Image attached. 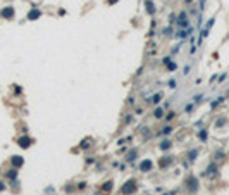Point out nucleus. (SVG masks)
<instances>
[{
  "label": "nucleus",
  "mask_w": 229,
  "mask_h": 195,
  "mask_svg": "<svg viewBox=\"0 0 229 195\" xmlns=\"http://www.w3.org/2000/svg\"><path fill=\"white\" fill-rule=\"evenodd\" d=\"M207 131L205 129H200V133H198V138H200V142H207Z\"/></svg>",
  "instance_id": "11"
},
{
  "label": "nucleus",
  "mask_w": 229,
  "mask_h": 195,
  "mask_svg": "<svg viewBox=\"0 0 229 195\" xmlns=\"http://www.w3.org/2000/svg\"><path fill=\"white\" fill-rule=\"evenodd\" d=\"M172 131V128H171V126H167V128H164L162 129V131H160V133H162V135H169V133H171Z\"/></svg>",
  "instance_id": "23"
},
{
  "label": "nucleus",
  "mask_w": 229,
  "mask_h": 195,
  "mask_svg": "<svg viewBox=\"0 0 229 195\" xmlns=\"http://www.w3.org/2000/svg\"><path fill=\"white\" fill-rule=\"evenodd\" d=\"M152 166H153V164H152V161H150V159H145V161H141V162H140V171L146 173V171H150V169H152Z\"/></svg>",
  "instance_id": "2"
},
{
  "label": "nucleus",
  "mask_w": 229,
  "mask_h": 195,
  "mask_svg": "<svg viewBox=\"0 0 229 195\" xmlns=\"http://www.w3.org/2000/svg\"><path fill=\"white\" fill-rule=\"evenodd\" d=\"M112 187H114V181H107L104 185V192H110V190H112Z\"/></svg>",
  "instance_id": "13"
},
{
  "label": "nucleus",
  "mask_w": 229,
  "mask_h": 195,
  "mask_svg": "<svg viewBox=\"0 0 229 195\" xmlns=\"http://www.w3.org/2000/svg\"><path fill=\"white\" fill-rule=\"evenodd\" d=\"M7 176H9V178H16V176H17V171L16 169H10V171H9V173H7Z\"/></svg>",
  "instance_id": "21"
},
{
  "label": "nucleus",
  "mask_w": 229,
  "mask_h": 195,
  "mask_svg": "<svg viewBox=\"0 0 229 195\" xmlns=\"http://www.w3.org/2000/svg\"><path fill=\"white\" fill-rule=\"evenodd\" d=\"M0 14H2L5 19H10V17H14V9L12 7H5V9H2Z\"/></svg>",
  "instance_id": "4"
},
{
  "label": "nucleus",
  "mask_w": 229,
  "mask_h": 195,
  "mask_svg": "<svg viewBox=\"0 0 229 195\" xmlns=\"http://www.w3.org/2000/svg\"><path fill=\"white\" fill-rule=\"evenodd\" d=\"M196 155H198V150H191V152H190V161H195Z\"/></svg>",
  "instance_id": "20"
},
{
  "label": "nucleus",
  "mask_w": 229,
  "mask_h": 195,
  "mask_svg": "<svg viewBox=\"0 0 229 195\" xmlns=\"http://www.w3.org/2000/svg\"><path fill=\"white\" fill-rule=\"evenodd\" d=\"M202 97H203V95H196V97H195V102H200Z\"/></svg>",
  "instance_id": "32"
},
{
  "label": "nucleus",
  "mask_w": 229,
  "mask_h": 195,
  "mask_svg": "<svg viewBox=\"0 0 229 195\" xmlns=\"http://www.w3.org/2000/svg\"><path fill=\"white\" fill-rule=\"evenodd\" d=\"M169 147H171V142H169V140H165V142H162V143H160V149H162V150H167Z\"/></svg>",
  "instance_id": "18"
},
{
  "label": "nucleus",
  "mask_w": 229,
  "mask_h": 195,
  "mask_svg": "<svg viewBox=\"0 0 229 195\" xmlns=\"http://www.w3.org/2000/svg\"><path fill=\"white\" fill-rule=\"evenodd\" d=\"M169 62H171V57H165V59H164V64H165V66H167Z\"/></svg>",
  "instance_id": "30"
},
{
  "label": "nucleus",
  "mask_w": 229,
  "mask_h": 195,
  "mask_svg": "<svg viewBox=\"0 0 229 195\" xmlns=\"http://www.w3.org/2000/svg\"><path fill=\"white\" fill-rule=\"evenodd\" d=\"M108 2H110V4H116V2H117V0H108Z\"/></svg>",
  "instance_id": "34"
},
{
  "label": "nucleus",
  "mask_w": 229,
  "mask_h": 195,
  "mask_svg": "<svg viewBox=\"0 0 229 195\" xmlns=\"http://www.w3.org/2000/svg\"><path fill=\"white\" fill-rule=\"evenodd\" d=\"M184 2H186V4H191V2H193V0H184Z\"/></svg>",
  "instance_id": "33"
},
{
  "label": "nucleus",
  "mask_w": 229,
  "mask_h": 195,
  "mask_svg": "<svg viewBox=\"0 0 229 195\" xmlns=\"http://www.w3.org/2000/svg\"><path fill=\"white\" fill-rule=\"evenodd\" d=\"M146 10H148L150 14H155V5L152 4L150 0H146Z\"/></svg>",
  "instance_id": "10"
},
{
  "label": "nucleus",
  "mask_w": 229,
  "mask_h": 195,
  "mask_svg": "<svg viewBox=\"0 0 229 195\" xmlns=\"http://www.w3.org/2000/svg\"><path fill=\"white\" fill-rule=\"evenodd\" d=\"M169 86H171V88H176V81H174V79H171V81H169Z\"/></svg>",
  "instance_id": "28"
},
{
  "label": "nucleus",
  "mask_w": 229,
  "mask_h": 195,
  "mask_svg": "<svg viewBox=\"0 0 229 195\" xmlns=\"http://www.w3.org/2000/svg\"><path fill=\"white\" fill-rule=\"evenodd\" d=\"M214 23H215V17H212V19L207 23V26H205V31H210V28L214 26Z\"/></svg>",
  "instance_id": "15"
},
{
  "label": "nucleus",
  "mask_w": 229,
  "mask_h": 195,
  "mask_svg": "<svg viewBox=\"0 0 229 195\" xmlns=\"http://www.w3.org/2000/svg\"><path fill=\"white\" fill-rule=\"evenodd\" d=\"M134 157H138V152L136 150H131L129 155H128V161H134Z\"/></svg>",
  "instance_id": "17"
},
{
  "label": "nucleus",
  "mask_w": 229,
  "mask_h": 195,
  "mask_svg": "<svg viewBox=\"0 0 229 195\" xmlns=\"http://www.w3.org/2000/svg\"><path fill=\"white\" fill-rule=\"evenodd\" d=\"M215 173H217V166H215V164H210L208 169L205 171V174H215Z\"/></svg>",
  "instance_id": "9"
},
{
  "label": "nucleus",
  "mask_w": 229,
  "mask_h": 195,
  "mask_svg": "<svg viewBox=\"0 0 229 195\" xmlns=\"http://www.w3.org/2000/svg\"><path fill=\"white\" fill-rule=\"evenodd\" d=\"M176 36H179V38H186V36H188V33L184 31V29H179V31H176Z\"/></svg>",
  "instance_id": "16"
},
{
  "label": "nucleus",
  "mask_w": 229,
  "mask_h": 195,
  "mask_svg": "<svg viewBox=\"0 0 229 195\" xmlns=\"http://www.w3.org/2000/svg\"><path fill=\"white\" fill-rule=\"evenodd\" d=\"M171 162H172V157H165V159H160V167H162V169H164V167H167V166H169V164H171Z\"/></svg>",
  "instance_id": "8"
},
{
  "label": "nucleus",
  "mask_w": 229,
  "mask_h": 195,
  "mask_svg": "<svg viewBox=\"0 0 229 195\" xmlns=\"http://www.w3.org/2000/svg\"><path fill=\"white\" fill-rule=\"evenodd\" d=\"M24 164V161H22V157H12V167H16V169H19V167Z\"/></svg>",
  "instance_id": "6"
},
{
  "label": "nucleus",
  "mask_w": 229,
  "mask_h": 195,
  "mask_svg": "<svg viewBox=\"0 0 229 195\" xmlns=\"http://www.w3.org/2000/svg\"><path fill=\"white\" fill-rule=\"evenodd\" d=\"M160 99H162V93H155V95L152 97V102H153V104H158Z\"/></svg>",
  "instance_id": "14"
},
{
  "label": "nucleus",
  "mask_w": 229,
  "mask_h": 195,
  "mask_svg": "<svg viewBox=\"0 0 229 195\" xmlns=\"http://www.w3.org/2000/svg\"><path fill=\"white\" fill-rule=\"evenodd\" d=\"M136 188H138L136 181H134V180H128L121 188V195H133L134 192H136Z\"/></svg>",
  "instance_id": "1"
},
{
  "label": "nucleus",
  "mask_w": 229,
  "mask_h": 195,
  "mask_svg": "<svg viewBox=\"0 0 229 195\" xmlns=\"http://www.w3.org/2000/svg\"><path fill=\"white\" fill-rule=\"evenodd\" d=\"M188 187H190V190H191V192H196V190H198V180L191 176V178L188 180Z\"/></svg>",
  "instance_id": "3"
},
{
  "label": "nucleus",
  "mask_w": 229,
  "mask_h": 195,
  "mask_svg": "<svg viewBox=\"0 0 229 195\" xmlns=\"http://www.w3.org/2000/svg\"><path fill=\"white\" fill-rule=\"evenodd\" d=\"M179 48H181V43H179V45H176L174 48H172V54H176V52H179Z\"/></svg>",
  "instance_id": "27"
},
{
  "label": "nucleus",
  "mask_w": 229,
  "mask_h": 195,
  "mask_svg": "<svg viewBox=\"0 0 229 195\" xmlns=\"http://www.w3.org/2000/svg\"><path fill=\"white\" fill-rule=\"evenodd\" d=\"M222 102H224V97H219L217 100H214L212 104H210V107H212V109H215L217 105H219V104H222Z\"/></svg>",
  "instance_id": "12"
},
{
  "label": "nucleus",
  "mask_w": 229,
  "mask_h": 195,
  "mask_svg": "<svg viewBox=\"0 0 229 195\" xmlns=\"http://www.w3.org/2000/svg\"><path fill=\"white\" fill-rule=\"evenodd\" d=\"M193 107H195L193 104H188L186 107H184V112H191V111H193Z\"/></svg>",
  "instance_id": "24"
},
{
  "label": "nucleus",
  "mask_w": 229,
  "mask_h": 195,
  "mask_svg": "<svg viewBox=\"0 0 229 195\" xmlns=\"http://www.w3.org/2000/svg\"><path fill=\"white\" fill-rule=\"evenodd\" d=\"M167 69H169V71H174L176 69V64L174 62H169V64H167Z\"/></svg>",
  "instance_id": "25"
},
{
  "label": "nucleus",
  "mask_w": 229,
  "mask_h": 195,
  "mask_svg": "<svg viewBox=\"0 0 229 195\" xmlns=\"http://www.w3.org/2000/svg\"><path fill=\"white\" fill-rule=\"evenodd\" d=\"M2 190H5V183L4 181H0V192H2Z\"/></svg>",
  "instance_id": "29"
},
{
  "label": "nucleus",
  "mask_w": 229,
  "mask_h": 195,
  "mask_svg": "<svg viewBox=\"0 0 229 195\" xmlns=\"http://www.w3.org/2000/svg\"><path fill=\"white\" fill-rule=\"evenodd\" d=\"M174 116H176L174 112H169V114H167V116H165V119H167V121H171V119H172V117H174Z\"/></svg>",
  "instance_id": "26"
},
{
  "label": "nucleus",
  "mask_w": 229,
  "mask_h": 195,
  "mask_svg": "<svg viewBox=\"0 0 229 195\" xmlns=\"http://www.w3.org/2000/svg\"><path fill=\"white\" fill-rule=\"evenodd\" d=\"M81 147H83V149H88V147H90V142H84V143H83Z\"/></svg>",
  "instance_id": "31"
},
{
  "label": "nucleus",
  "mask_w": 229,
  "mask_h": 195,
  "mask_svg": "<svg viewBox=\"0 0 229 195\" xmlns=\"http://www.w3.org/2000/svg\"><path fill=\"white\" fill-rule=\"evenodd\" d=\"M224 123H226V119H224V117H221V119H217V121H215V126L219 128V126H222Z\"/></svg>",
  "instance_id": "22"
},
{
  "label": "nucleus",
  "mask_w": 229,
  "mask_h": 195,
  "mask_svg": "<svg viewBox=\"0 0 229 195\" xmlns=\"http://www.w3.org/2000/svg\"><path fill=\"white\" fill-rule=\"evenodd\" d=\"M164 116V109L162 107H157L155 109V117H162Z\"/></svg>",
  "instance_id": "19"
},
{
  "label": "nucleus",
  "mask_w": 229,
  "mask_h": 195,
  "mask_svg": "<svg viewBox=\"0 0 229 195\" xmlns=\"http://www.w3.org/2000/svg\"><path fill=\"white\" fill-rule=\"evenodd\" d=\"M40 16H42V10H36V9H33V10L28 14V19H29V21H35V19H38Z\"/></svg>",
  "instance_id": "5"
},
{
  "label": "nucleus",
  "mask_w": 229,
  "mask_h": 195,
  "mask_svg": "<svg viewBox=\"0 0 229 195\" xmlns=\"http://www.w3.org/2000/svg\"><path fill=\"white\" fill-rule=\"evenodd\" d=\"M29 143H31V142H29V138H28V137L19 138V145H21L22 149H28V147H29Z\"/></svg>",
  "instance_id": "7"
}]
</instances>
